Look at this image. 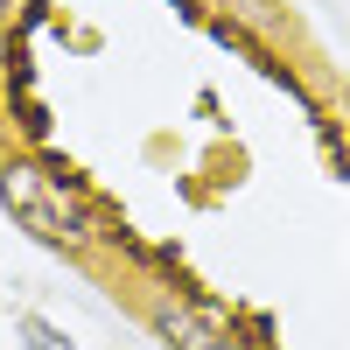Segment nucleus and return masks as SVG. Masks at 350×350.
Wrapping results in <instances>:
<instances>
[{
    "label": "nucleus",
    "mask_w": 350,
    "mask_h": 350,
    "mask_svg": "<svg viewBox=\"0 0 350 350\" xmlns=\"http://www.w3.org/2000/svg\"><path fill=\"white\" fill-rule=\"evenodd\" d=\"M8 14H14V0H0V21H8Z\"/></svg>",
    "instance_id": "4"
},
{
    "label": "nucleus",
    "mask_w": 350,
    "mask_h": 350,
    "mask_svg": "<svg viewBox=\"0 0 350 350\" xmlns=\"http://www.w3.org/2000/svg\"><path fill=\"white\" fill-rule=\"evenodd\" d=\"M0 211H8L36 245L49 252H92V211H84V196L56 175L49 161H0Z\"/></svg>",
    "instance_id": "1"
},
{
    "label": "nucleus",
    "mask_w": 350,
    "mask_h": 350,
    "mask_svg": "<svg viewBox=\"0 0 350 350\" xmlns=\"http://www.w3.org/2000/svg\"><path fill=\"white\" fill-rule=\"evenodd\" d=\"M148 329H154L168 350H252V343L239 336V323H224L217 308L183 301V295H154V301H148Z\"/></svg>",
    "instance_id": "2"
},
{
    "label": "nucleus",
    "mask_w": 350,
    "mask_h": 350,
    "mask_svg": "<svg viewBox=\"0 0 350 350\" xmlns=\"http://www.w3.org/2000/svg\"><path fill=\"white\" fill-rule=\"evenodd\" d=\"M14 343H21V350H77L49 315H14Z\"/></svg>",
    "instance_id": "3"
}]
</instances>
